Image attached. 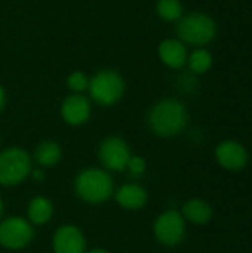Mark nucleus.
<instances>
[{
	"mask_svg": "<svg viewBox=\"0 0 252 253\" xmlns=\"http://www.w3.org/2000/svg\"><path fill=\"white\" fill-rule=\"evenodd\" d=\"M88 89L97 104L110 107L122 99L125 93V82L117 71L102 70L89 80Z\"/></svg>",
	"mask_w": 252,
	"mask_h": 253,
	"instance_id": "nucleus-5",
	"label": "nucleus"
},
{
	"mask_svg": "<svg viewBox=\"0 0 252 253\" xmlns=\"http://www.w3.org/2000/svg\"><path fill=\"white\" fill-rule=\"evenodd\" d=\"M215 159L218 165L227 170H241L248 163V151L242 144L229 139L217 145Z\"/></svg>",
	"mask_w": 252,
	"mask_h": 253,
	"instance_id": "nucleus-10",
	"label": "nucleus"
},
{
	"mask_svg": "<svg viewBox=\"0 0 252 253\" xmlns=\"http://www.w3.org/2000/svg\"><path fill=\"white\" fill-rule=\"evenodd\" d=\"M159 56L162 62L171 68H181L187 62V50L181 40L166 39L159 44Z\"/></svg>",
	"mask_w": 252,
	"mask_h": 253,
	"instance_id": "nucleus-13",
	"label": "nucleus"
},
{
	"mask_svg": "<svg viewBox=\"0 0 252 253\" xmlns=\"http://www.w3.org/2000/svg\"><path fill=\"white\" fill-rule=\"evenodd\" d=\"M189 67L196 74L206 73L212 65V56L206 49H198L195 50L189 58Z\"/></svg>",
	"mask_w": 252,
	"mask_h": 253,
	"instance_id": "nucleus-18",
	"label": "nucleus"
},
{
	"mask_svg": "<svg viewBox=\"0 0 252 253\" xmlns=\"http://www.w3.org/2000/svg\"><path fill=\"white\" fill-rule=\"evenodd\" d=\"M189 122V114L183 102L174 98H166L154 104L147 114L150 130L160 138H172L184 130Z\"/></svg>",
	"mask_w": 252,
	"mask_h": 253,
	"instance_id": "nucleus-1",
	"label": "nucleus"
},
{
	"mask_svg": "<svg viewBox=\"0 0 252 253\" xmlns=\"http://www.w3.org/2000/svg\"><path fill=\"white\" fill-rule=\"evenodd\" d=\"M92 113L91 102L86 96L80 93H73L67 96L61 105V117L70 126L85 125Z\"/></svg>",
	"mask_w": 252,
	"mask_h": 253,
	"instance_id": "nucleus-11",
	"label": "nucleus"
},
{
	"mask_svg": "<svg viewBox=\"0 0 252 253\" xmlns=\"http://www.w3.org/2000/svg\"><path fill=\"white\" fill-rule=\"evenodd\" d=\"M177 33L181 42L193 46H203L214 40L217 34V25L214 19L205 13L195 12L178 19Z\"/></svg>",
	"mask_w": 252,
	"mask_h": 253,
	"instance_id": "nucleus-4",
	"label": "nucleus"
},
{
	"mask_svg": "<svg viewBox=\"0 0 252 253\" xmlns=\"http://www.w3.org/2000/svg\"><path fill=\"white\" fill-rule=\"evenodd\" d=\"M30 178L34 179V181H37V182H43L45 178H46V175H45V170L42 168H39V169H34L33 168V170L30 173Z\"/></svg>",
	"mask_w": 252,
	"mask_h": 253,
	"instance_id": "nucleus-21",
	"label": "nucleus"
},
{
	"mask_svg": "<svg viewBox=\"0 0 252 253\" xmlns=\"http://www.w3.org/2000/svg\"><path fill=\"white\" fill-rule=\"evenodd\" d=\"M153 233L160 245L169 248L177 246L186 237V219L178 211H165L156 218L153 224Z\"/></svg>",
	"mask_w": 252,
	"mask_h": 253,
	"instance_id": "nucleus-7",
	"label": "nucleus"
},
{
	"mask_svg": "<svg viewBox=\"0 0 252 253\" xmlns=\"http://www.w3.org/2000/svg\"><path fill=\"white\" fill-rule=\"evenodd\" d=\"M85 253H111L107 249H102V248H95V249H91V251H86Z\"/></svg>",
	"mask_w": 252,
	"mask_h": 253,
	"instance_id": "nucleus-23",
	"label": "nucleus"
},
{
	"mask_svg": "<svg viewBox=\"0 0 252 253\" xmlns=\"http://www.w3.org/2000/svg\"><path fill=\"white\" fill-rule=\"evenodd\" d=\"M131 156L128 142L120 136H108L98 147V159L108 172H125Z\"/></svg>",
	"mask_w": 252,
	"mask_h": 253,
	"instance_id": "nucleus-8",
	"label": "nucleus"
},
{
	"mask_svg": "<svg viewBox=\"0 0 252 253\" xmlns=\"http://www.w3.org/2000/svg\"><path fill=\"white\" fill-rule=\"evenodd\" d=\"M52 251L53 253H85L86 237L83 231L73 224L61 225L53 233Z\"/></svg>",
	"mask_w": 252,
	"mask_h": 253,
	"instance_id": "nucleus-9",
	"label": "nucleus"
},
{
	"mask_svg": "<svg viewBox=\"0 0 252 253\" xmlns=\"http://www.w3.org/2000/svg\"><path fill=\"white\" fill-rule=\"evenodd\" d=\"M33 159L19 147H9L0 151V185L15 187L30 178Z\"/></svg>",
	"mask_w": 252,
	"mask_h": 253,
	"instance_id": "nucleus-3",
	"label": "nucleus"
},
{
	"mask_svg": "<svg viewBox=\"0 0 252 253\" xmlns=\"http://www.w3.org/2000/svg\"><path fill=\"white\" fill-rule=\"evenodd\" d=\"M67 86H68V89H70L71 92H74V93H82L85 89H88L89 80H88V77H86L85 73H82V71H74V73H71V74L68 76V79H67Z\"/></svg>",
	"mask_w": 252,
	"mask_h": 253,
	"instance_id": "nucleus-19",
	"label": "nucleus"
},
{
	"mask_svg": "<svg viewBox=\"0 0 252 253\" xmlns=\"http://www.w3.org/2000/svg\"><path fill=\"white\" fill-rule=\"evenodd\" d=\"M1 216H3V200L0 197V221H1Z\"/></svg>",
	"mask_w": 252,
	"mask_h": 253,
	"instance_id": "nucleus-24",
	"label": "nucleus"
},
{
	"mask_svg": "<svg viewBox=\"0 0 252 253\" xmlns=\"http://www.w3.org/2000/svg\"><path fill=\"white\" fill-rule=\"evenodd\" d=\"M34 239V225L24 216L15 215L0 221V246L9 251H21Z\"/></svg>",
	"mask_w": 252,
	"mask_h": 253,
	"instance_id": "nucleus-6",
	"label": "nucleus"
},
{
	"mask_svg": "<svg viewBox=\"0 0 252 253\" xmlns=\"http://www.w3.org/2000/svg\"><path fill=\"white\" fill-rule=\"evenodd\" d=\"M146 169H147V163H146L144 157L132 154L126 165L125 172H128L132 178H141L146 173Z\"/></svg>",
	"mask_w": 252,
	"mask_h": 253,
	"instance_id": "nucleus-20",
	"label": "nucleus"
},
{
	"mask_svg": "<svg viewBox=\"0 0 252 253\" xmlns=\"http://www.w3.org/2000/svg\"><path fill=\"white\" fill-rule=\"evenodd\" d=\"M33 159L42 169L53 168L62 159V148L56 141H52V139L43 141L36 147Z\"/></svg>",
	"mask_w": 252,
	"mask_h": 253,
	"instance_id": "nucleus-16",
	"label": "nucleus"
},
{
	"mask_svg": "<svg viewBox=\"0 0 252 253\" xmlns=\"http://www.w3.org/2000/svg\"><path fill=\"white\" fill-rule=\"evenodd\" d=\"M53 216V203L43 196H36L27 206V219L37 227L46 225Z\"/></svg>",
	"mask_w": 252,
	"mask_h": 253,
	"instance_id": "nucleus-14",
	"label": "nucleus"
},
{
	"mask_svg": "<svg viewBox=\"0 0 252 253\" xmlns=\"http://www.w3.org/2000/svg\"><path fill=\"white\" fill-rule=\"evenodd\" d=\"M157 15L165 21H178L183 15V4L180 0H157Z\"/></svg>",
	"mask_w": 252,
	"mask_h": 253,
	"instance_id": "nucleus-17",
	"label": "nucleus"
},
{
	"mask_svg": "<svg viewBox=\"0 0 252 253\" xmlns=\"http://www.w3.org/2000/svg\"><path fill=\"white\" fill-rule=\"evenodd\" d=\"M4 104H6V93H4V89L0 86V113L4 108Z\"/></svg>",
	"mask_w": 252,
	"mask_h": 253,
	"instance_id": "nucleus-22",
	"label": "nucleus"
},
{
	"mask_svg": "<svg viewBox=\"0 0 252 253\" xmlns=\"http://www.w3.org/2000/svg\"><path fill=\"white\" fill-rule=\"evenodd\" d=\"M113 197L117 202V205L126 211H140L147 205L149 200L146 188L135 182L123 184L114 191Z\"/></svg>",
	"mask_w": 252,
	"mask_h": 253,
	"instance_id": "nucleus-12",
	"label": "nucleus"
},
{
	"mask_svg": "<svg viewBox=\"0 0 252 253\" xmlns=\"http://www.w3.org/2000/svg\"><path fill=\"white\" fill-rule=\"evenodd\" d=\"M212 213H214L212 206L202 199H192L186 202L181 208L183 218L196 225H203L209 222L212 218Z\"/></svg>",
	"mask_w": 252,
	"mask_h": 253,
	"instance_id": "nucleus-15",
	"label": "nucleus"
},
{
	"mask_svg": "<svg viewBox=\"0 0 252 253\" xmlns=\"http://www.w3.org/2000/svg\"><path fill=\"white\" fill-rule=\"evenodd\" d=\"M77 199L88 205H102L114 194V182L108 170L102 168H86L77 173L73 182Z\"/></svg>",
	"mask_w": 252,
	"mask_h": 253,
	"instance_id": "nucleus-2",
	"label": "nucleus"
}]
</instances>
